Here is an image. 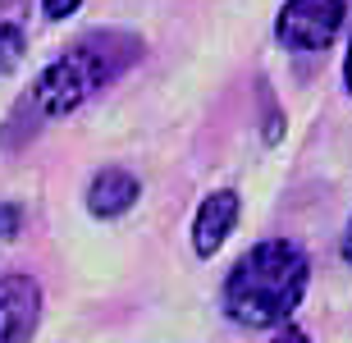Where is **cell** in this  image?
Segmentation results:
<instances>
[{"instance_id":"6da1fadb","label":"cell","mask_w":352,"mask_h":343,"mask_svg":"<svg viewBox=\"0 0 352 343\" xmlns=\"http://www.w3.org/2000/svg\"><path fill=\"white\" fill-rule=\"evenodd\" d=\"M311 284V265L298 243L270 238L243 256L224 279V311L248 330H274L298 311L302 293Z\"/></svg>"},{"instance_id":"7a4b0ae2","label":"cell","mask_w":352,"mask_h":343,"mask_svg":"<svg viewBox=\"0 0 352 343\" xmlns=\"http://www.w3.org/2000/svg\"><path fill=\"white\" fill-rule=\"evenodd\" d=\"M138 55H142V41L129 37V32H91V37L74 41L32 82V92H28L32 119L37 124H51V119L74 115L82 101H91V96L101 92L105 82H115Z\"/></svg>"},{"instance_id":"3957f363","label":"cell","mask_w":352,"mask_h":343,"mask_svg":"<svg viewBox=\"0 0 352 343\" xmlns=\"http://www.w3.org/2000/svg\"><path fill=\"white\" fill-rule=\"evenodd\" d=\"M348 19V0H288L279 10V41L293 51H325Z\"/></svg>"},{"instance_id":"277c9868","label":"cell","mask_w":352,"mask_h":343,"mask_svg":"<svg viewBox=\"0 0 352 343\" xmlns=\"http://www.w3.org/2000/svg\"><path fill=\"white\" fill-rule=\"evenodd\" d=\"M41 320V284L32 275H0V343H28Z\"/></svg>"},{"instance_id":"5b68a950","label":"cell","mask_w":352,"mask_h":343,"mask_svg":"<svg viewBox=\"0 0 352 343\" xmlns=\"http://www.w3.org/2000/svg\"><path fill=\"white\" fill-rule=\"evenodd\" d=\"M238 211H243V201H238L234 188H220V192H210V197L197 206V220H192L197 256H215V252L224 247V238L234 234V225H238Z\"/></svg>"},{"instance_id":"8992f818","label":"cell","mask_w":352,"mask_h":343,"mask_svg":"<svg viewBox=\"0 0 352 343\" xmlns=\"http://www.w3.org/2000/svg\"><path fill=\"white\" fill-rule=\"evenodd\" d=\"M138 197H142V184H138L129 170H119V165H105L87 184V211L101 215V220H115V215L133 211Z\"/></svg>"},{"instance_id":"52a82bcc","label":"cell","mask_w":352,"mask_h":343,"mask_svg":"<svg viewBox=\"0 0 352 343\" xmlns=\"http://www.w3.org/2000/svg\"><path fill=\"white\" fill-rule=\"evenodd\" d=\"M23 51H28V5L0 0V78L19 69Z\"/></svg>"},{"instance_id":"ba28073f","label":"cell","mask_w":352,"mask_h":343,"mask_svg":"<svg viewBox=\"0 0 352 343\" xmlns=\"http://www.w3.org/2000/svg\"><path fill=\"white\" fill-rule=\"evenodd\" d=\"M19 229H23V206L19 201H0V252L19 238Z\"/></svg>"},{"instance_id":"9c48e42d","label":"cell","mask_w":352,"mask_h":343,"mask_svg":"<svg viewBox=\"0 0 352 343\" xmlns=\"http://www.w3.org/2000/svg\"><path fill=\"white\" fill-rule=\"evenodd\" d=\"M82 0H41V10H46V19H69V14L78 10Z\"/></svg>"},{"instance_id":"30bf717a","label":"cell","mask_w":352,"mask_h":343,"mask_svg":"<svg viewBox=\"0 0 352 343\" xmlns=\"http://www.w3.org/2000/svg\"><path fill=\"white\" fill-rule=\"evenodd\" d=\"M274 343H311V339H307V334H302L298 325H284V330H279V339H274Z\"/></svg>"},{"instance_id":"8fae6325","label":"cell","mask_w":352,"mask_h":343,"mask_svg":"<svg viewBox=\"0 0 352 343\" xmlns=\"http://www.w3.org/2000/svg\"><path fill=\"white\" fill-rule=\"evenodd\" d=\"M343 82H348V96H352V41H348V60H343Z\"/></svg>"},{"instance_id":"7c38bea8","label":"cell","mask_w":352,"mask_h":343,"mask_svg":"<svg viewBox=\"0 0 352 343\" xmlns=\"http://www.w3.org/2000/svg\"><path fill=\"white\" fill-rule=\"evenodd\" d=\"M343 261L352 265V220H348V234H343Z\"/></svg>"}]
</instances>
